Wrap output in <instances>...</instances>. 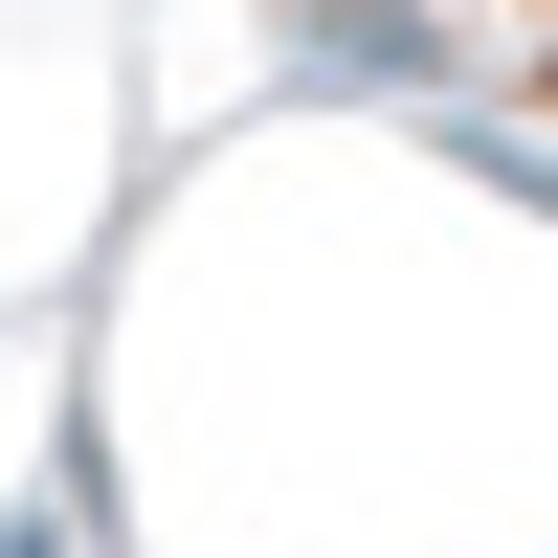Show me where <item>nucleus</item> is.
Wrapping results in <instances>:
<instances>
[{
    "label": "nucleus",
    "mask_w": 558,
    "mask_h": 558,
    "mask_svg": "<svg viewBox=\"0 0 558 558\" xmlns=\"http://www.w3.org/2000/svg\"><path fill=\"white\" fill-rule=\"evenodd\" d=\"M336 45H380V68H447L492 89V112H558V0H313Z\"/></svg>",
    "instance_id": "1"
}]
</instances>
